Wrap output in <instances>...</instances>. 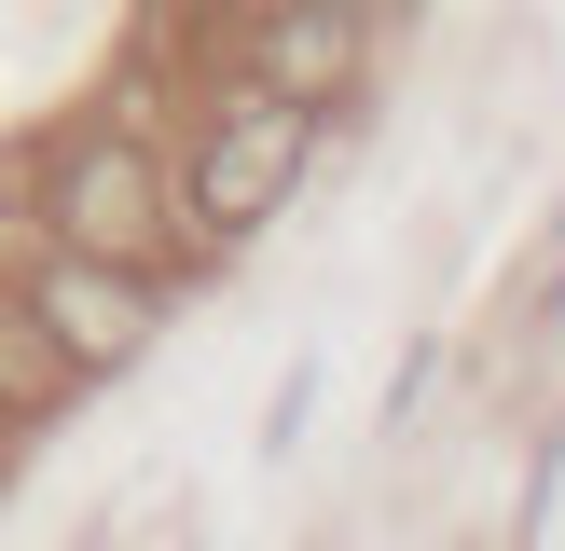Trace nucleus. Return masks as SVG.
<instances>
[{
	"instance_id": "f257e3e1",
	"label": "nucleus",
	"mask_w": 565,
	"mask_h": 551,
	"mask_svg": "<svg viewBox=\"0 0 565 551\" xmlns=\"http://www.w3.org/2000/svg\"><path fill=\"white\" fill-rule=\"evenodd\" d=\"M303 165H318V110L276 97V83H235V97H207V125L180 138V220L207 248H248L263 220H290Z\"/></svg>"
},
{
	"instance_id": "f03ea898",
	"label": "nucleus",
	"mask_w": 565,
	"mask_h": 551,
	"mask_svg": "<svg viewBox=\"0 0 565 551\" xmlns=\"http://www.w3.org/2000/svg\"><path fill=\"white\" fill-rule=\"evenodd\" d=\"M42 235L166 276V248H180V180L152 165V138L83 125V138H55V152H42Z\"/></svg>"
},
{
	"instance_id": "7ed1b4c3",
	"label": "nucleus",
	"mask_w": 565,
	"mask_h": 551,
	"mask_svg": "<svg viewBox=\"0 0 565 551\" xmlns=\"http://www.w3.org/2000/svg\"><path fill=\"white\" fill-rule=\"evenodd\" d=\"M14 303H28V331L70 358V386L125 372V358L152 345V276H138V262H97V248H55V235H42V262L14 276Z\"/></svg>"
},
{
	"instance_id": "20e7f679",
	"label": "nucleus",
	"mask_w": 565,
	"mask_h": 551,
	"mask_svg": "<svg viewBox=\"0 0 565 551\" xmlns=\"http://www.w3.org/2000/svg\"><path fill=\"white\" fill-rule=\"evenodd\" d=\"M359 69H373V14L359 0H263L248 14V83H276V97L331 110Z\"/></svg>"
},
{
	"instance_id": "39448f33",
	"label": "nucleus",
	"mask_w": 565,
	"mask_h": 551,
	"mask_svg": "<svg viewBox=\"0 0 565 551\" xmlns=\"http://www.w3.org/2000/svg\"><path fill=\"white\" fill-rule=\"evenodd\" d=\"M0 428H14V413H0Z\"/></svg>"
}]
</instances>
